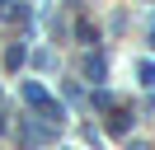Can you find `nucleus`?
Here are the masks:
<instances>
[{"instance_id":"4","label":"nucleus","mask_w":155,"mask_h":150,"mask_svg":"<svg viewBox=\"0 0 155 150\" xmlns=\"http://www.w3.org/2000/svg\"><path fill=\"white\" fill-rule=\"evenodd\" d=\"M89 103H94V108H113V94L99 89V94H89Z\"/></svg>"},{"instance_id":"2","label":"nucleus","mask_w":155,"mask_h":150,"mask_svg":"<svg viewBox=\"0 0 155 150\" xmlns=\"http://www.w3.org/2000/svg\"><path fill=\"white\" fill-rule=\"evenodd\" d=\"M85 75L89 80H104V56H85Z\"/></svg>"},{"instance_id":"5","label":"nucleus","mask_w":155,"mask_h":150,"mask_svg":"<svg viewBox=\"0 0 155 150\" xmlns=\"http://www.w3.org/2000/svg\"><path fill=\"white\" fill-rule=\"evenodd\" d=\"M0 131H5V117H0Z\"/></svg>"},{"instance_id":"1","label":"nucleus","mask_w":155,"mask_h":150,"mask_svg":"<svg viewBox=\"0 0 155 150\" xmlns=\"http://www.w3.org/2000/svg\"><path fill=\"white\" fill-rule=\"evenodd\" d=\"M132 127V112L127 108H113V117H108V131H127Z\"/></svg>"},{"instance_id":"3","label":"nucleus","mask_w":155,"mask_h":150,"mask_svg":"<svg viewBox=\"0 0 155 150\" xmlns=\"http://www.w3.org/2000/svg\"><path fill=\"white\" fill-rule=\"evenodd\" d=\"M5 66H10V70H19V66H24V47H10V52H5Z\"/></svg>"}]
</instances>
